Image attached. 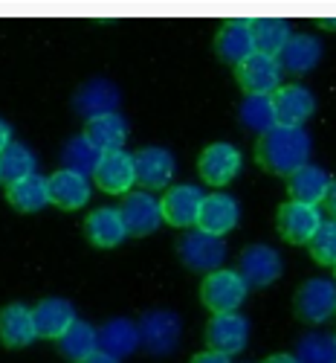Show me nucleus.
<instances>
[{"label": "nucleus", "instance_id": "nucleus-1", "mask_svg": "<svg viewBox=\"0 0 336 363\" xmlns=\"http://www.w3.org/2000/svg\"><path fill=\"white\" fill-rule=\"evenodd\" d=\"M311 148L313 143L304 125H272L255 143V163L270 174L287 177L311 160Z\"/></svg>", "mask_w": 336, "mask_h": 363}, {"label": "nucleus", "instance_id": "nucleus-2", "mask_svg": "<svg viewBox=\"0 0 336 363\" xmlns=\"http://www.w3.org/2000/svg\"><path fill=\"white\" fill-rule=\"evenodd\" d=\"M293 314L308 325H322L333 320L336 317V279H328V277L304 279L293 296Z\"/></svg>", "mask_w": 336, "mask_h": 363}, {"label": "nucleus", "instance_id": "nucleus-3", "mask_svg": "<svg viewBox=\"0 0 336 363\" xmlns=\"http://www.w3.org/2000/svg\"><path fill=\"white\" fill-rule=\"evenodd\" d=\"M250 288L247 282L241 279L238 270L229 267H218L212 274H203L200 282V302L212 311V314H221V311H238L247 299Z\"/></svg>", "mask_w": 336, "mask_h": 363}, {"label": "nucleus", "instance_id": "nucleus-4", "mask_svg": "<svg viewBox=\"0 0 336 363\" xmlns=\"http://www.w3.org/2000/svg\"><path fill=\"white\" fill-rule=\"evenodd\" d=\"M139 328V346L154 354V357H166L177 349L180 337H183V323L174 311H145L137 323Z\"/></svg>", "mask_w": 336, "mask_h": 363}, {"label": "nucleus", "instance_id": "nucleus-5", "mask_svg": "<svg viewBox=\"0 0 336 363\" xmlns=\"http://www.w3.org/2000/svg\"><path fill=\"white\" fill-rule=\"evenodd\" d=\"M241 166H243V155L235 143H226V140H218V143H209L200 157H197V172L203 177L206 186H229L232 180L241 174Z\"/></svg>", "mask_w": 336, "mask_h": 363}, {"label": "nucleus", "instance_id": "nucleus-6", "mask_svg": "<svg viewBox=\"0 0 336 363\" xmlns=\"http://www.w3.org/2000/svg\"><path fill=\"white\" fill-rule=\"evenodd\" d=\"M177 256L195 274H212V270L224 267L226 259V241L221 235H212L203 230L186 233L177 245Z\"/></svg>", "mask_w": 336, "mask_h": 363}, {"label": "nucleus", "instance_id": "nucleus-7", "mask_svg": "<svg viewBox=\"0 0 336 363\" xmlns=\"http://www.w3.org/2000/svg\"><path fill=\"white\" fill-rule=\"evenodd\" d=\"M238 274L247 282V288H270L272 282H279L284 274L282 253L270 245H250L243 247L238 256Z\"/></svg>", "mask_w": 336, "mask_h": 363}, {"label": "nucleus", "instance_id": "nucleus-8", "mask_svg": "<svg viewBox=\"0 0 336 363\" xmlns=\"http://www.w3.org/2000/svg\"><path fill=\"white\" fill-rule=\"evenodd\" d=\"M235 82L243 94H272L284 82V70L276 55L255 50L250 58L235 65Z\"/></svg>", "mask_w": 336, "mask_h": 363}, {"label": "nucleus", "instance_id": "nucleus-9", "mask_svg": "<svg viewBox=\"0 0 336 363\" xmlns=\"http://www.w3.org/2000/svg\"><path fill=\"white\" fill-rule=\"evenodd\" d=\"M322 221H325L322 209L316 203H301V201H287L276 213V230L287 245H308Z\"/></svg>", "mask_w": 336, "mask_h": 363}, {"label": "nucleus", "instance_id": "nucleus-10", "mask_svg": "<svg viewBox=\"0 0 336 363\" xmlns=\"http://www.w3.org/2000/svg\"><path fill=\"white\" fill-rule=\"evenodd\" d=\"M247 340H250V320L241 311L212 314V320L206 323V346L212 352H221V354L232 357V354L243 352Z\"/></svg>", "mask_w": 336, "mask_h": 363}, {"label": "nucleus", "instance_id": "nucleus-11", "mask_svg": "<svg viewBox=\"0 0 336 363\" xmlns=\"http://www.w3.org/2000/svg\"><path fill=\"white\" fill-rule=\"evenodd\" d=\"M122 221H125L128 235L134 238H145L151 233H157L166 221H163V206L160 198H154L148 189L142 192H125V201L119 206Z\"/></svg>", "mask_w": 336, "mask_h": 363}, {"label": "nucleus", "instance_id": "nucleus-12", "mask_svg": "<svg viewBox=\"0 0 336 363\" xmlns=\"http://www.w3.org/2000/svg\"><path fill=\"white\" fill-rule=\"evenodd\" d=\"M93 184L108 192V195H125L131 186H137V172H134V155H128L125 148L116 151H102V157L93 169Z\"/></svg>", "mask_w": 336, "mask_h": 363}, {"label": "nucleus", "instance_id": "nucleus-13", "mask_svg": "<svg viewBox=\"0 0 336 363\" xmlns=\"http://www.w3.org/2000/svg\"><path fill=\"white\" fill-rule=\"evenodd\" d=\"M134 172H137V184L142 189L160 192V189L171 186L174 172H177V160L163 145H145L134 155Z\"/></svg>", "mask_w": 336, "mask_h": 363}, {"label": "nucleus", "instance_id": "nucleus-14", "mask_svg": "<svg viewBox=\"0 0 336 363\" xmlns=\"http://www.w3.org/2000/svg\"><path fill=\"white\" fill-rule=\"evenodd\" d=\"M270 96H272L279 125H304L316 113V96L311 94V87H304L299 82H290V84L282 82Z\"/></svg>", "mask_w": 336, "mask_h": 363}, {"label": "nucleus", "instance_id": "nucleus-15", "mask_svg": "<svg viewBox=\"0 0 336 363\" xmlns=\"http://www.w3.org/2000/svg\"><path fill=\"white\" fill-rule=\"evenodd\" d=\"M200 203H203V189L192 184H180V186H166L160 206H163V221L177 227V230H189L197 224L200 216Z\"/></svg>", "mask_w": 336, "mask_h": 363}, {"label": "nucleus", "instance_id": "nucleus-16", "mask_svg": "<svg viewBox=\"0 0 336 363\" xmlns=\"http://www.w3.org/2000/svg\"><path fill=\"white\" fill-rule=\"evenodd\" d=\"M47 189H50V203H55L64 213H76L90 203V177L73 169H58L47 177Z\"/></svg>", "mask_w": 336, "mask_h": 363}, {"label": "nucleus", "instance_id": "nucleus-17", "mask_svg": "<svg viewBox=\"0 0 336 363\" xmlns=\"http://www.w3.org/2000/svg\"><path fill=\"white\" fill-rule=\"evenodd\" d=\"M255 52V38H253V21L250 18H232L226 21L218 35H215V55L224 65L235 67L243 58Z\"/></svg>", "mask_w": 336, "mask_h": 363}, {"label": "nucleus", "instance_id": "nucleus-18", "mask_svg": "<svg viewBox=\"0 0 336 363\" xmlns=\"http://www.w3.org/2000/svg\"><path fill=\"white\" fill-rule=\"evenodd\" d=\"M241 221V206L232 195L226 192H212V195H203V203H200V216H197V230L203 233H212V235H226L238 227Z\"/></svg>", "mask_w": 336, "mask_h": 363}, {"label": "nucleus", "instance_id": "nucleus-19", "mask_svg": "<svg viewBox=\"0 0 336 363\" xmlns=\"http://www.w3.org/2000/svg\"><path fill=\"white\" fill-rule=\"evenodd\" d=\"M38 340L33 308L23 302H9L0 308V343L6 349H26Z\"/></svg>", "mask_w": 336, "mask_h": 363}, {"label": "nucleus", "instance_id": "nucleus-20", "mask_svg": "<svg viewBox=\"0 0 336 363\" xmlns=\"http://www.w3.org/2000/svg\"><path fill=\"white\" fill-rule=\"evenodd\" d=\"M84 235L93 247L99 250H113L119 247L122 241L128 238V230H125V221H122V213L119 206H99L93 213L87 216L84 221Z\"/></svg>", "mask_w": 336, "mask_h": 363}, {"label": "nucleus", "instance_id": "nucleus-21", "mask_svg": "<svg viewBox=\"0 0 336 363\" xmlns=\"http://www.w3.org/2000/svg\"><path fill=\"white\" fill-rule=\"evenodd\" d=\"M287 180V195H290V201H301V203H316V206H322V201H325V195H328V189H330V172L328 169H322L319 163H304V166H299L293 174H287L284 177Z\"/></svg>", "mask_w": 336, "mask_h": 363}, {"label": "nucleus", "instance_id": "nucleus-22", "mask_svg": "<svg viewBox=\"0 0 336 363\" xmlns=\"http://www.w3.org/2000/svg\"><path fill=\"white\" fill-rule=\"evenodd\" d=\"M279 65L290 76H308L319 62H322V44L316 35L296 33L287 38V44L279 50Z\"/></svg>", "mask_w": 336, "mask_h": 363}, {"label": "nucleus", "instance_id": "nucleus-23", "mask_svg": "<svg viewBox=\"0 0 336 363\" xmlns=\"http://www.w3.org/2000/svg\"><path fill=\"white\" fill-rule=\"evenodd\" d=\"M33 320H35L38 337L58 340L76 323V308H73V302H67V299L50 296V299H41L38 306L33 308Z\"/></svg>", "mask_w": 336, "mask_h": 363}, {"label": "nucleus", "instance_id": "nucleus-24", "mask_svg": "<svg viewBox=\"0 0 336 363\" xmlns=\"http://www.w3.org/2000/svg\"><path fill=\"white\" fill-rule=\"evenodd\" d=\"M84 137L99 151H116V148H125V143L131 137V128H128L125 116H119L116 111H108V113H96V116L87 119Z\"/></svg>", "mask_w": 336, "mask_h": 363}, {"label": "nucleus", "instance_id": "nucleus-25", "mask_svg": "<svg viewBox=\"0 0 336 363\" xmlns=\"http://www.w3.org/2000/svg\"><path fill=\"white\" fill-rule=\"evenodd\" d=\"M119 87L110 84L108 79H90L87 84H81L73 96V108L76 113H81L84 119L96 116V113H108L119 108Z\"/></svg>", "mask_w": 336, "mask_h": 363}, {"label": "nucleus", "instance_id": "nucleus-26", "mask_svg": "<svg viewBox=\"0 0 336 363\" xmlns=\"http://www.w3.org/2000/svg\"><path fill=\"white\" fill-rule=\"evenodd\" d=\"M96 337H99V349L113 354L116 360L131 357L139 349V328H137V323H131L125 317L108 320L102 328H96Z\"/></svg>", "mask_w": 336, "mask_h": 363}, {"label": "nucleus", "instance_id": "nucleus-27", "mask_svg": "<svg viewBox=\"0 0 336 363\" xmlns=\"http://www.w3.org/2000/svg\"><path fill=\"white\" fill-rule=\"evenodd\" d=\"M6 201L12 209L18 213H41V209L50 203V189H47V177L44 174H29V177H21L15 184H6Z\"/></svg>", "mask_w": 336, "mask_h": 363}, {"label": "nucleus", "instance_id": "nucleus-28", "mask_svg": "<svg viewBox=\"0 0 336 363\" xmlns=\"http://www.w3.org/2000/svg\"><path fill=\"white\" fill-rule=\"evenodd\" d=\"M238 119L241 125L253 131V134H267L276 123V108H272V96L270 94H247L243 102L238 105Z\"/></svg>", "mask_w": 336, "mask_h": 363}, {"label": "nucleus", "instance_id": "nucleus-29", "mask_svg": "<svg viewBox=\"0 0 336 363\" xmlns=\"http://www.w3.org/2000/svg\"><path fill=\"white\" fill-rule=\"evenodd\" d=\"M35 169H38V157L26 143L12 140L0 151V180H4V184H15L21 177L35 174Z\"/></svg>", "mask_w": 336, "mask_h": 363}, {"label": "nucleus", "instance_id": "nucleus-30", "mask_svg": "<svg viewBox=\"0 0 336 363\" xmlns=\"http://www.w3.org/2000/svg\"><path fill=\"white\" fill-rule=\"evenodd\" d=\"M96 349H99L96 328L90 325L87 320H79V317H76V323L64 331V335L58 337V352L64 354L67 360H73V363L84 360L87 354H93Z\"/></svg>", "mask_w": 336, "mask_h": 363}, {"label": "nucleus", "instance_id": "nucleus-31", "mask_svg": "<svg viewBox=\"0 0 336 363\" xmlns=\"http://www.w3.org/2000/svg\"><path fill=\"white\" fill-rule=\"evenodd\" d=\"M293 29L284 18H253V38L255 50L267 55H279V50L287 44Z\"/></svg>", "mask_w": 336, "mask_h": 363}, {"label": "nucleus", "instance_id": "nucleus-32", "mask_svg": "<svg viewBox=\"0 0 336 363\" xmlns=\"http://www.w3.org/2000/svg\"><path fill=\"white\" fill-rule=\"evenodd\" d=\"M102 157V151L90 143L84 134L67 140V145L61 148V163H64V169H73V172H81V174H93L96 163Z\"/></svg>", "mask_w": 336, "mask_h": 363}, {"label": "nucleus", "instance_id": "nucleus-33", "mask_svg": "<svg viewBox=\"0 0 336 363\" xmlns=\"http://www.w3.org/2000/svg\"><path fill=\"white\" fill-rule=\"evenodd\" d=\"M299 363H336V337L322 335V331H311L304 335L296 346Z\"/></svg>", "mask_w": 336, "mask_h": 363}, {"label": "nucleus", "instance_id": "nucleus-34", "mask_svg": "<svg viewBox=\"0 0 336 363\" xmlns=\"http://www.w3.org/2000/svg\"><path fill=\"white\" fill-rule=\"evenodd\" d=\"M308 253L316 264H325V267H333L336 264V221H322L319 230L313 233V238L308 241Z\"/></svg>", "mask_w": 336, "mask_h": 363}, {"label": "nucleus", "instance_id": "nucleus-35", "mask_svg": "<svg viewBox=\"0 0 336 363\" xmlns=\"http://www.w3.org/2000/svg\"><path fill=\"white\" fill-rule=\"evenodd\" d=\"M189 363H232V360H229V354H221V352H212V349H206V352L195 354Z\"/></svg>", "mask_w": 336, "mask_h": 363}, {"label": "nucleus", "instance_id": "nucleus-36", "mask_svg": "<svg viewBox=\"0 0 336 363\" xmlns=\"http://www.w3.org/2000/svg\"><path fill=\"white\" fill-rule=\"evenodd\" d=\"M12 140H15V131H12V125L6 123L4 116H0V151H4V148H6Z\"/></svg>", "mask_w": 336, "mask_h": 363}, {"label": "nucleus", "instance_id": "nucleus-37", "mask_svg": "<svg viewBox=\"0 0 336 363\" xmlns=\"http://www.w3.org/2000/svg\"><path fill=\"white\" fill-rule=\"evenodd\" d=\"M325 209L330 213V218L336 221V180H330V189H328V195H325Z\"/></svg>", "mask_w": 336, "mask_h": 363}, {"label": "nucleus", "instance_id": "nucleus-38", "mask_svg": "<svg viewBox=\"0 0 336 363\" xmlns=\"http://www.w3.org/2000/svg\"><path fill=\"white\" fill-rule=\"evenodd\" d=\"M79 363H119L113 354H108V352H102V349H96L93 354H87L84 360H79Z\"/></svg>", "mask_w": 336, "mask_h": 363}, {"label": "nucleus", "instance_id": "nucleus-39", "mask_svg": "<svg viewBox=\"0 0 336 363\" xmlns=\"http://www.w3.org/2000/svg\"><path fill=\"white\" fill-rule=\"evenodd\" d=\"M264 363H299L296 354H287V352H279V354H270Z\"/></svg>", "mask_w": 336, "mask_h": 363}, {"label": "nucleus", "instance_id": "nucleus-40", "mask_svg": "<svg viewBox=\"0 0 336 363\" xmlns=\"http://www.w3.org/2000/svg\"><path fill=\"white\" fill-rule=\"evenodd\" d=\"M333 270H336V264H333ZM333 279H336V277H333Z\"/></svg>", "mask_w": 336, "mask_h": 363}]
</instances>
